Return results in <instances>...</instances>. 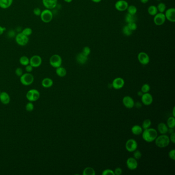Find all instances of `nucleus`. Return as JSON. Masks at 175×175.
Segmentation results:
<instances>
[{"mask_svg": "<svg viewBox=\"0 0 175 175\" xmlns=\"http://www.w3.org/2000/svg\"><path fill=\"white\" fill-rule=\"evenodd\" d=\"M142 138L146 142L154 141L158 136V131L156 129L152 128L145 129L142 132Z\"/></svg>", "mask_w": 175, "mask_h": 175, "instance_id": "nucleus-1", "label": "nucleus"}, {"mask_svg": "<svg viewBox=\"0 0 175 175\" xmlns=\"http://www.w3.org/2000/svg\"><path fill=\"white\" fill-rule=\"evenodd\" d=\"M154 141L156 146L159 148H164L167 147L170 142L169 137L166 135V134L157 136Z\"/></svg>", "mask_w": 175, "mask_h": 175, "instance_id": "nucleus-2", "label": "nucleus"}, {"mask_svg": "<svg viewBox=\"0 0 175 175\" xmlns=\"http://www.w3.org/2000/svg\"><path fill=\"white\" fill-rule=\"evenodd\" d=\"M34 81V77L30 73L24 74L20 77V82L24 86H29L32 84Z\"/></svg>", "mask_w": 175, "mask_h": 175, "instance_id": "nucleus-3", "label": "nucleus"}, {"mask_svg": "<svg viewBox=\"0 0 175 175\" xmlns=\"http://www.w3.org/2000/svg\"><path fill=\"white\" fill-rule=\"evenodd\" d=\"M53 13L52 11L48 9H46L42 11L40 18L42 21H43L45 23H48L52 21L53 19Z\"/></svg>", "mask_w": 175, "mask_h": 175, "instance_id": "nucleus-4", "label": "nucleus"}, {"mask_svg": "<svg viewBox=\"0 0 175 175\" xmlns=\"http://www.w3.org/2000/svg\"><path fill=\"white\" fill-rule=\"evenodd\" d=\"M26 98L30 102H35L38 100L40 97V93L36 89L29 90L26 93Z\"/></svg>", "mask_w": 175, "mask_h": 175, "instance_id": "nucleus-5", "label": "nucleus"}, {"mask_svg": "<svg viewBox=\"0 0 175 175\" xmlns=\"http://www.w3.org/2000/svg\"><path fill=\"white\" fill-rule=\"evenodd\" d=\"M49 64L52 67L56 68L61 66L62 64V58L59 54H54L49 59Z\"/></svg>", "mask_w": 175, "mask_h": 175, "instance_id": "nucleus-6", "label": "nucleus"}, {"mask_svg": "<svg viewBox=\"0 0 175 175\" xmlns=\"http://www.w3.org/2000/svg\"><path fill=\"white\" fill-rule=\"evenodd\" d=\"M16 43L19 45L21 46H24L28 44L29 42V36H26L22 32H20L17 34L16 36Z\"/></svg>", "mask_w": 175, "mask_h": 175, "instance_id": "nucleus-7", "label": "nucleus"}, {"mask_svg": "<svg viewBox=\"0 0 175 175\" xmlns=\"http://www.w3.org/2000/svg\"><path fill=\"white\" fill-rule=\"evenodd\" d=\"M138 143L135 140L130 139L128 140L125 144V148L126 150L129 152H134L137 149Z\"/></svg>", "mask_w": 175, "mask_h": 175, "instance_id": "nucleus-8", "label": "nucleus"}, {"mask_svg": "<svg viewBox=\"0 0 175 175\" xmlns=\"http://www.w3.org/2000/svg\"><path fill=\"white\" fill-rule=\"evenodd\" d=\"M42 63L41 57L38 55H34L30 58L29 59V64L34 68L39 67Z\"/></svg>", "mask_w": 175, "mask_h": 175, "instance_id": "nucleus-9", "label": "nucleus"}, {"mask_svg": "<svg viewBox=\"0 0 175 175\" xmlns=\"http://www.w3.org/2000/svg\"><path fill=\"white\" fill-rule=\"evenodd\" d=\"M154 18V22L157 26H161L164 23L166 18L163 13H158L155 15Z\"/></svg>", "mask_w": 175, "mask_h": 175, "instance_id": "nucleus-10", "label": "nucleus"}, {"mask_svg": "<svg viewBox=\"0 0 175 175\" xmlns=\"http://www.w3.org/2000/svg\"><path fill=\"white\" fill-rule=\"evenodd\" d=\"M138 59L139 62L143 65H147L150 61L149 56L145 52H140L138 55Z\"/></svg>", "mask_w": 175, "mask_h": 175, "instance_id": "nucleus-11", "label": "nucleus"}, {"mask_svg": "<svg viewBox=\"0 0 175 175\" xmlns=\"http://www.w3.org/2000/svg\"><path fill=\"white\" fill-rule=\"evenodd\" d=\"M129 6V4L125 0H119L116 2L115 7L117 11H124L127 10Z\"/></svg>", "mask_w": 175, "mask_h": 175, "instance_id": "nucleus-12", "label": "nucleus"}, {"mask_svg": "<svg viewBox=\"0 0 175 175\" xmlns=\"http://www.w3.org/2000/svg\"><path fill=\"white\" fill-rule=\"evenodd\" d=\"M141 97L142 102L145 105H150L152 103L153 98L152 95L149 93H144Z\"/></svg>", "mask_w": 175, "mask_h": 175, "instance_id": "nucleus-13", "label": "nucleus"}, {"mask_svg": "<svg viewBox=\"0 0 175 175\" xmlns=\"http://www.w3.org/2000/svg\"><path fill=\"white\" fill-rule=\"evenodd\" d=\"M165 16L166 19L170 22L174 23L175 22V9L170 8L167 9L165 11Z\"/></svg>", "mask_w": 175, "mask_h": 175, "instance_id": "nucleus-14", "label": "nucleus"}, {"mask_svg": "<svg viewBox=\"0 0 175 175\" xmlns=\"http://www.w3.org/2000/svg\"><path fill=\"white\" fill-rule=\"evenodd\" d=\"M125 81L122 78L118 77L115 79L111 84L113 88L115 89H120L123 88Z\"/></svg>", "mask_w": 175, "mask_h": 175, "instance_id": "nucleus-15", "label": "nucleus"}, {"mask_svg": "<svg viewBox=\"0 0 175 175\" xmlns=\"http://www.w3.org/2000/svg\"><path fill=\"white\" fill-rule=\"evenodd\" d=\"M126 165L128 168L131 170H135L136 169L138 166L137 160L134 157L129 158L126 160Z\"/></svg>", "mask_w": 175, "mask_h": 175, "instance_id": "nucleus-16", "label": "nucleus"}, {"mask_svg": "<svg viewBox=\"0 0 175 175\" xmlns=\"http://www.w3.org/2000/svg\"><path fill=\"white\" fill-rule=\"evenodd\" d=\"M122 102L124 106L127 108H133L135 105V102L134 99L131 97L129 95H126L124 97L122 100Z\"/></svg>", "mask_w": 175, "mask_h": 175, "instance_id": "nucleus-17", "label": "nucleus"}, {"mask_svg": "<svg viewBox=\"0 0 175 175\" xmlns=\"http://www.w3.org/2000/svg\"><path fill=\"white\" fill-rule=\"evenodd\" d=\"M42 3L45 8L51 10L57 6L58 0H42Z\"/></svg>", "mask_w": 175, "mask_h": 175, "instance_id": "nucleus-18", "label": "nucleus"}, {"mask_svg": "<svg viewBox=\"0 0 175 175\" xmlns=\"http://www.w3.org/2000/svg\"><path fill=\"white\" fill-rule=\"evenodd\" d=\"M0 101L5 105L10 103L11 97L8 93L5 91L0 93Z\"/></svg>", "mask_w": 175, "mask_h": 175, "instance_id": "nucleus-19", "label": "nucleus"}, {"mask_svg": "<svg viewBox=\"0 0 175 175\" xmlns=\"http://www.w3.org/2000/svg\"><path fill=\"white\" fill-rule=\"evenodd\" d=\"M76 60L79 64H84L88 61V57L83 54L82 52H80L77 54L76 57Z\"/></svg>", "mask_w": 175, "mask_h": 175, "instance_id": "nucleus-20", "label": "nucleus"}, {"mask_svg": "<svg viewBox=\"0 0 175 175\" xmlns=\"http://www.w3.org/2000/svg\"><path fill=\"white\" fill-rule=\"evenodd\" d=\"M157 129L160 134L161 135H164V134H167L168 127L167 126V125L164 123H160L158 125Z\"/></svg>", "mask_w": 175, "mask_h": 175, "instance_id": "nucleus-21", "label": "nucleus"}, {"mask_svg": "<svg viewBox=\"0 0 175 175\" xmlns=\"http://www.w3.org/2000/svg\"><path fill=\"white\" fill-rule=\"evenodd\" d=\"M13 0H0V7L2 9H7L13 4Z\"/></svg>", "mask_w": 175, "mask_h": 175, "instance_id": "nucleus-22", "label": "nucleus"}, {"mask_svg": "<svg viewBox=\"0 0 175 175\" xmlns=\"http://www.w3.org/2000/svg\"><path fill=\"white\" fill-rule=\"evenodd\" d=\"M54 82L52 79L49 78H44L42 81V86L44 88H49L53 85Z\"/></svg>", "mask_w": 175, "mask_h": 175, "instance_id": "nucleus-23", "label": "nucleus"}, {"mask_svg": "<svg viewBox=\"0 0 175 175\" xmlns=\"http://www.w3.org/2000/svg\"><path fill=\"white\" fill-rule=\"evenodd\" d=\"M131 132L135 135H140L142 133L143 129H142V126L139 125H135L132 127L131 128Z\"/></svg>", "mask_w": 175, "mask_h": 175, "instance_id": "nucleus-24", "label": "nucleus"}, {"mask_svg": "<svg viewBox=\"0 0 175 175\" xmlns=\"http://www.w3.org/2000/svg\"><path fill=\"white\" fill-rule=\"evenodd\" d=\"M56 72L59 77H64L67 74V71L66 69L62 66H60L56 68Z\"/></svg>", "mask_w": 175, "mask_h": 175, "instance_id": "nucleus-25", "label": "nucleus"}, {"mask_svg": "<svg viewBox=\"0 0 175 175\" xmlns=\"http://www.w3.org/2000/svg\"><path fill=\"white\" fill-rule=\"evenodd\" d=\"M136 17L135 16V15H131L129 13H127L126 14L125 20L127 23H130L133 22H135L136 21Z\"/></svg>", "mask_w": 175, "mask_h": 175, "instance_id": "nucleus-26", "label": "nucleus"}, {"mask_svg": "<svg viewBox=\"0 0 175 175\" xmlns=\"http://www.w3.org/2000/svg\"><path fill=\"white\" fill-rule=\"evenodd\" d=\"M83 175H95V170L91 167H87L83 172Z\"/></svg>", "mask_w": 175, "mask_h": 175, "instance_id": "nucleus-27", "label": "nucleus"}, {"mask_svg": "<svg viewBox=\"0 0 175 175\" xmlns=\"http://www.w3.org/2000/svg\"><path fill=\"white\" fill-rule=\"evenodd\" d=\"M167 126L168 128L175 129V117H170L167 119Z\"/></svg>", "mask_w": 175, "mask_h": 175, "instance_id": "nucleus-28", "label": "nucleus"}, {"mask_svg": "<svg viewBox=\"0 0 175 175\" xmlns=\"http://www.w3.org/2000/svg\"><path fill=\"white\" fill-rule=\"evenodd\" d=\"M148 13L151 16H154L158 13L157 9V6L154 5H151L148 8Z\"/></svg>", "mask_w": 175, "mask_h": 175, "instance_id": "nucleus-29", "label": "nucleus"}, {"mask_svg": "<svg viewBox=\"0 0 175 175\" xmlns=\"http://www.w3.org/2000/svg\"><path fill=\"white\" fill-rule=\"evenodd\" d=\"M19 62L22 65L26 66V65L29 64V59L28 57L24 56L20 58Z\"/></svg>", "mask_w": 175, "mask_h": 175, "instance_id": "nucleus-30", "label": "nucleus"}, {"mask_svg": "<svg viewBox=\"0 0 175 175\" xmlns=\"http://www.w3.org/2000/svg\"><path fill=\"white\" fill-rule=\"evenodd\" d=\"M122 32H123V34L126 36H131L132 34H133V31L131 30V29L129 28L127 25H125L123 27L122 29Z\"/></svg>", "mask_w": 175, "mask_h": 175, "instance_id": "nucleus-31", "label": "nucleus"}, {"mask_svg": "<svg viewBox=\"0 0 175 175\" xmlns=\"http://www.w3.org/2000/svg\"><path fill=\"white\" fill-rule=\"evenodd\" d=\"M151 125H152L151 120L150 119H146L143 122L142 127L143 129H148L150 127V126H151Z\"/></svg>", "mask_w": 175, "mask_h": 175, "instance_id": "nucleus-32", "label": "nucleus"}, {"mask_svg": "<svg viewBox=\"0 0 175 175\" xmlns=\"http://www.w3.org/2000/svg\"><path fill=\"white\" fill-rule=\"evenodd\" d=\"M127 13L129 14L135 15H136V13L137 12V8L135 6H129L127 8Z\"/></svg>", "mask_w": 175, "mask_h": 175, "instance_id": "nucleus-33", "label": "nucleus"}, {"mask_svg": "<svg viewBox=\"0 0 175 175\" xmlns=\"http://www.w3.org/2000/svg\"><path fill=\"white\" fill-rule=\"evenodd\" d=\"M157 8L158 11L159 13H163L165 11V10H166V6L165 5L164 3H160L159 4H158V5L157 6Z\"/></svg>", "mask_w": 175, "mask_h": 175, "instance_id": "nucleus-34", "label": "nucleus"}, {"mask_svg": "<svg viewBox=\"0 0 175 175\" xmlns=\"http://www.w3.org/2000/svg\"><path fill=\"white\" fill-rule=\"evenodd\" d=\"M22 32L26 36H31L32 34V30L29 27H27V28L24 29L22 31Z\"/></svg>", "mask_w": 175, "mask_h": 175, "instance_id": "nucleus-35", "label": "nucleus"}, {"mask_svg": "<svg viewBox=\"0 0 175 175\" xmlns=\"http://www.w3.org/2000/svg\"><path fill=\"white\" fill-rule=\"evenodd\" d=\"M141 89L143 93H148L150 89V87L148 84H144L142 85Z\"/></svg>", "mask_w": 175, "mask_h": 175, "instance_id": "nucleus-36", "label": "nucleus"}, {"mask_svg": "<svg viewBox=\"0 0 175 175\" xmlns=\"http://www.w3.org/2000/svg\"><path fill=\"white\" fill-rule=\"evenodd\" d=\"M26 111L29 112H30L34 110V104L32 102H29V103H27V104L25 106Z\"/></svg>", "mask_w": 175, "mask_h": 175, "instance_id": "nucleus-37", "label": "nucleus"}, {"mask_svg": "<svg viewBox=\"0 0 175 175\" xmlns=\"http://www.w3.org/2000/svg\"><path fill=\"white\" fill-rule=\"evenodd\" d=\"M142 157L141 152L139 150H136L134 152V158L136 160H139Z\"/></svg>", "mask_w": 175, "mask_h": 175, "instance_id": "nucleus-38", "label": "nucleus"}, {"mask_svg": "<svg viewBox=\"0 0 175 175\" xmlns=\"http://www.w3.org/2000/svg\"><path fill=\"white\" fill-rule=\"evenodd\" d=\"M82 52L83 54H85V56L88 57L90 54V52H91V50H90V48L89 47L85 46L83 48Z\"/></svg>", "mask_w": 175, "mask_h": 175, "instance_id": "nucleus-39", "label": "nucleus"}, {"mask_svg": "<svg viewBox=\"0 0 175 175\" xmlns=\"http://www.w3.org/2000/svg\"><path fill=\"white\" fill-rule=\"evenodd\" d=\"M102 175H115V174L113 170H111V169H106V170H103V172H102Z\"/></svg>", "mask_w": 175, "mask_h": 175, "instance_id": "nucleus-40", "label": "nucleus"}, {"mask_svg": "<svg viewBox=\"0 0 175 175\" xmlns=\"http://www.w3.org/2000/svg\"><path fill=\"white\" fill-rule=\"evenodd\" d=\"M127 26L133 31L136 30L137 29V25L136 23L135 22L128 23L127 24Z\"/></svg>", "mask_w": 175, "mask_h": 175, "instance_id": "nucleus-41", "label": "nucleus"}, {"mask_svg": "<svg viewBox=\"0 0 175 175\" xmlns=\"http://www.w3.org/2000/svg\"><path fill=\"white\" fill-rule=\"evenodd\" d=\"M168 156L170 157V159L172 160H175V150L174 149H172L170 150V152L168 153Z\"/></svg>", "mask_w": 175, "mask_h": 175, "instance_id": "nucleus-42", "label": "nucleus"}, {"mask_svg": "<svg viewBox=\"0 0 175 175\" xmlns=\"http://www.w3.org/2000/svg\"><path fill=\"white\" fill-rule=\"evenodd\" d=\"M15 74L16 75L18 76V77H21L22 75L23 74V70L20 67H18L15 70Z\"/></svg>", "mask_w": 175, "mask_h": 175, "instance_id": "nucleus-43", "label": "nucleus"}, {"mask_svg": "<svg viewBox=\"0 0 175 175\" xmlns=\"http://www.w3.org/2000/svg\"><path fill=\"white\" fill-rule=\"evenodd\" d=\"M33 13H34V15L36 16H40L42 11L40 9V8H39V7H36V8L34 9Z\"/></svg>", "mask_w": 175, "mask_h": 175, "instance_id": "nucleus-44", "label": "nucleus"}, {"mask_svg": "<svg viewBox=\"0 0 175 175\" xmlns=\"http://www.w3.org/2000/svg\"><path fill=\"white\" fill-rule=\"evenodd\" d=\"M113 172H114L115 175H120L122 173V170L120 167H117Z\"/></svg>", "mask_w": 175, "mask_h": 175, "instance_id": "nucleus-45", "label": "nucleus"}, {"mask_svg": "<svg viewBox=\"0 0 175 175\" xmlns=\"http://www.w3.org/2000/svg\"><path fill=\"white\" fill-rule=\"evenodd\" d=\"M33 68H34V67H32L30 64L26 65V67H25V70H26V72H29V73L32 72V71L33 70Z\"/></svg>", "mask_w": 175, "mask_h": 175, "instance_id": "nucleus-46", "label": "nucleus"}, {"mask_svg": "<svg viewBox=\"0 0 175 175\" xmlns=\"http://www.w3.org/2000/svg\"><path fill=\"white\" fill-rule=\"evenodd\" d=\"M170 141L172 142V143H175V133H173L172 134H170Z\"/></svg>", "mask_w": 175, "mask_h": 175, "instance_id": "nucleus-47", "label": "nucleus"}, {"mask_svg": "<svg viewBox=\"0 0 175 175\" xmlns=\"http://www.w3.org/2000/svg\"><path fill=\"white\" fill-rule=\"evenodd\" d=\"M6 28L4 27L0 26V36L2 35L4 33V32L5 31Z\"/></svg>", "mask_w": 175, "mask_h": 175, "instance_id": "nucleus-48", "label": "nucleus"}, {"mask_svg": "<svg viewBox=\"0 0 175 175\" xmlns=\"http://www.w3.org/2000/svg\"><path fill=\"white\" fill-rule=\"evenodd\" d=\"M134 106H135L137 108H140L142 107V104L140 102H136V103H135V105Z\"/></svg>", "mask_w": 175, "mask_h": 175, "instance_id": "nucleus-49", "label": "nucleus"}, {"mask_svg": "<svg viewBox=\"0 0 175 175\" xmlns=\"http://www.w3.org/2000/svg\"><path fill=\"white\" fill-rule=\"evenodd\" d=\"M167 133H168L169 134H171L173 133H175V130H174V129H171V128H168V132Z\"/></svg>", "mask_w": 175, "mask_h": 175, "instance_id": "nucleus-50", "label": "nucleus"}, {"mask_svg": "<svg viewBox=\"0 0 175 175\" xmlns=\"http://www.w3.org/2000/svg\"><path fill=\"white\" fill-rule=\"evenodd\" d=\"M149 1V0H140V2L143 4H146Z\"/></svg>", "mask_w": 175, "mask_h": 175, "instance_id": "nucleus-51", "label": "nucleus"}, {"mask_svg": "<svg viewBox=\"0 0 175 175\" xmlns=\"http://www.w3.org/2000/svg\"><path fill=\"white\" fill-rule=\"evenodd\" d=\"M143 93H142V91L141 90V91H138L137 94H138V95L140 96V97H141L142 95H143Z\"/></svg>", "mask_w": 175, "mask_h": 175, "instance_id": "nucleus-52", "label": "nucleus"}, {"mask_svg": "<svg viewBox=\"0 0 175 175\" xmlns=\"http://www.w3.org/2000/svg\"><path fill=\"white\" fill-rule=\"evenodd\" d=\"M91 1H93V2H94V3H98L100 2L102 0H91Z\"/></svg>", "mask_w": 175, "mask_h": 175, "instance_id": "nucleus-53", "label": "nucleus"}, {"mask_svg": "<svg viewBox=\"0 0 175 175\" xmlns=\"http://www.w3.org/2000/svg\"><path fill=\"white\" fill-rule=\"evenodd\" d=\"M175 107H174V108H173V111H172V115H173V117H175Z\"/></svg>", "mask_w": 175, "mask_h": 175, "instance_id": "nucleus-54", "label": "nucleus"}, {"mask_svg": "<svg viewBox=\"0 0 175 175\" xmlns=\"http://www.w3.org/2000/svg\"><path fill=\"white\" fill-rule=\"evenodd\" d=\"M64 1L66 3H70L72 1V0H64Z\"/></svg>", "mask_w": 175, "mask_h": 175, "instance_id": "nucleus-55", "label": "nucleus"}, {"mask_svg": "<svg viewBox=\"0 0 175 175\" xmlns=\"http://www.w3.org/2000/svg\"><path fill=\"white\" fill-rule=\"evenodd\" d=\"M1 93V91H0V93Z\"/></svg>", "mask_w": 175, "mask_h": 175, "instance_id": "nucleus-56", "label": "nucleus"}]
</instances>
